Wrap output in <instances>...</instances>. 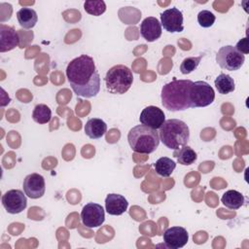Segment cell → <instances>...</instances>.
Segmentation results:
<instances>
[{
	"mask_svg": "<svg viewBox=\"0 0 249 249\" xmlns=\"http://www.w3.org/2000/svg\"><path fill=\"white\" fill-rule=\"evenodd\" d=\"M159 129L160 140L168 149L179 150L186 146L190 140L189 126L181 120H166Z\"/></svg>",
	"mask_w": 249,
	"mask_h": 249,
	"instance_id": "3",
	"label": "cell"
},
{
	"mask_svg": "<svg viewBox=\"0 0 249 249\" xmlns=\"http://www.w3.org/2000/svg\"><path fill=\"white\" fill-rule=\"evenodd\" d=\"M156 172L161 177H169L176 167V163L167 157L160 158L155 163Z\"/></svg>",
	"mask_w": 249,
	"mask_h": 249,
	"instance_id": "22",
	"label": "cell"
},
{
	"mask_svg": "<svg viewBox=\"0 0 249 249\" xmlns=\"http://www.w3.org/2000/svg\"><path fill=\"white\" fill-rule=\"evenodd\" d=\"M104 81L108 92L112 94H124L132 86L133 74L127 66L117 64L107 71Z\"/></svg>",
	"mask_w": 249,
	"mask_h": 249,
	"instance_id": "5",
	"label": "cell"
},
{
	"mask_svg": "<svg viewBox=\"0 0 249 249\" xmlns=\"http://www.w3.org/2000/svg\"><path fill=\"white\" fill-rule=\"evenodd\" d=\"M140 34L148 42H154L161 36V24L157 18L148 17L140 25Z\"/></svg>",
	"mask_w": 249,
	"mask_h": 249,
	"instance_id": "15",
	"label": "cell"
},
{
	"mask_svg": "<svg viewBox=\"0 0 249 249\" xmlns=\"http://www.w3.org/2000/svg\"><path fill=\"white\" fill-rule=\"evenodd\" d=\"M216 20V17L208 10H202L197 14V22L203 28L211 27Z\"/></svg>",
	"mask_w": 249,
	"mask_h": 249,
	"instance_id": "26",
	"label": "cell"
},
{
	"mask_svg": "<svg viewBox=\"0 0 249 249\" xmlns=\"http://www.w3.org/2000/svg\"><path fill=\"white\" fill-rule=\"evenodd\" d=\"M221 200L226 207L232 210H236L243 205L244 196L241 193L235 190H229L223 195Z\"/></svg>",
	"mask_w": 249,
	"mask_h": 249,
	"instance_id": "19",
	"label": "cell"
},
{
	"mask_svg": "<svg viewBox=\"0 0 249 249\" xmlns=\"http://www.w3.org/2000/svg\"><path fill=\"white\" fill-rule=\"evenodd\" d=\"M202 58V55L200 56H190V57H187L185 58L181 65H180V71L182 74L184 75H187V74H190L191 72H193L194 70H196Z\"/></svg>",
	"mask_w": 249,
	"mask_h": 249,
	"instance_id": "25",
	"label": "cell"
},
{
	"mask_svg": "<svg viewBox=\"0 0 249 249\" xmlns=\"http://www.w3.org/2000/svg\"><path fill=\"white\" fill-rule=\"evenodd\" d=\"M128 207L126 198L119 194H109L105 198V209L108 214L120 216L124 214Z\"/></svg>",
	"mask_w": 249,
	"mask_h": 249,
	"instance_id": "16",
	"label": "cell"
},
{
	"mask_svg": "<svg viewBox=\"0 0 249 249\" xmlns=\"http://www.w3.org/2000/svg\"><path fill=\"white\" fill-rule=\"evenodd\" d=\"M173 157L176 158L178 162L182 165H190L194 163L197 159L196 153L188 145L183 146L179 150H175Z\"/></svg>",
	"mask_w": 249,
	"mask_h": 249,
	"instance_id": "20",
	"label": "cell"
},
{
	"mask_svg": "<svg viewBox=\"0 0 249 249\" xmlns=\"http://www.w3.org/2000/svg\"><path fill=\"white\" fill-rule=\"evenodd\" d=\"M17 18L19 25L24 29H30L38 21V16L35 10L31 8H21L17 13Z\"/></svg>",
	"mask_w": 249,
	"mask_h": 249,
	"instance_id": "18",
	"label": "cell"
},
{
	"mask_svg": "<svg viewBox=\"0 0 249 249\" xmlns=\"http://www.w3.org/2000/svg\"><path fill=\"white\" fill-rule=\"evenodd\" d=\"M216 61L222 69L235 71L241 68L245 61L244 54L240 53L233 46L221 47L216 54Z\"/></svg>",
	"mask_w": 249,
	"mask_h": 249,
	"instance_id": "7",
	"label": "cell"
},
{
	"mask_svg": "<svg viewBox=\"0 0 249 249\" xmlns=\"http://www.w3.org/2000/svg\"><path fill=\"white\" fill-rule=\"evenodd\" d=\"M32 119L37 124H47L52 119V110L46 104H37L32 112Z\"/></svg>",
	"mask_w": 249,
	"mask_h": 249,
	"instance_id": "23",
	"label": "cell"
},
{
	"mask_svg": "<svg viewBox=\"0 0 249 249\" xmlns=\"http://www.w3.org/2000/svg\"><path fill=\"white\" fill-rule=\"evenodd\" d=\"M2 204L10 214H18L27 206L26 196L20 190H9L2 196Z\"/></svg>",
	"mask_w": 249,
	"mask_h": 249,
	"instance_id": "9",
	"label": "cell"
},
{
	"mask_svg": "<svg viewBox=\"0 0 249 249\" xmlns=\"http://www.w3.org/2000/svg\"><path fill=\"white\" fill-rule=\"evenodd\" d=\"M192 83L191 80H173L165 84L160 93L163 107L172 112L191 108L189 92Z\"/></svg>",
	"mask_w": 249,
	"mask_h": 249,
	"instance_id": "2",
	"label": "cell"
},
{
	"mask_svg": "<svg viewBox=\"0 0 249 249\" xmlns=\"http://www.w3.org/2000/svg\"><path fill=\"white\" fill-rule=\"evenodd\" d=\"M215 87L219 93L221 94H228L232 92L235 89V84L233 79L225 73H221L214 81Z\"/></svg>",
	"mask_w": 249,
	"mask_h": 249,
	"instance_id": "21",
	"label": "cell"
},
{
	"mask_svg": "<svg viewBox=\"0 0 249 249\" xmlns=\"http://www.w3.org/2000/svg\"><path fill=\"white\" fill-rule=\"evenodd\" d=\"M139 121L141 124L147 125L153 129H159L165 121V115L161 109L151 105L142 110Z\"/></svg>",
	"mask_w": 249,
	"mask_h": 249,
	"instance_id": "13",
	"label": "cell"
},
{
	"mask_svg": "<svg viewBox=\"0 0 249 249\" xmlns=\"http://www.w3.org/2000/svg\"><path fill=\"white\" fill-rule=\"evenodd\" d=\"M189 99L191 108L206 107L213 103L215 99V91L205 81L193 82L190 88Z\"/></svg>",
	"mask_w": 249,
	"mask_h": 249,
	"instance_id": "6",
	"label": "cell"
},
{
	"mask_svg": "<svg viewBox=\"0 0 249 249\" xmlns=\"http://www.w3.org/2000/svg\"><path fill=\"white\" fill-rule=\"evenodd\" d=\"M19 44L18 32L9 25L0 24V52L5 53L14 50Z\"/></svg>",
	"mask_w": 249,
	"mask_h": 249,
	"instance_id": "14",
	"label": "cell"
},
{
	"mask_svg": "<svg viewBox=\"0 0 249 249\" xmlns=\"http://www.w3.org/2000/svg\"><path fill=\"white\" fill-rule=\"evenodd\" d=\"M81 220L82 223L89 229L100 227L105 220L103 207L95 202L87 203L82 209Z\"/></svg>",
	"mask_w": 249,
	"mask_h": 249,
	"instance_id": "8",
	"label": "cell"
},
{
	"mask_svg": "<svg viewBox=\"0 0 249 249\" xmlns=\"http://www.w3.org/2000/svg\"><path fill=\"white\" fill-rule=\"evenodd\" d=\"M84 129L87 136H89L90 139H98L105 134L107 124L101 119L91 118L86 123Z\"/></svg>",
	"mask_w": 249,
	"mask_h": 249,
	"instance_id": "17",
	"label": "cell"
},
{
	"mask_svg": "<svg viewBox=\"0 0 249 249\" xmlns=\"http://www.w3.org/2000/svg\"><path fill=\"white\" fill-rule=\"evenodd\" d=\"M163 242L167 248L179 249L184 247L189 240V233L183 227H171L163 234Z\"/></svg>",
	"mask_w": 249,
	"mask_h": 249,
	"instance_id": "12",
	"label": "cell"
},
{
	"mask_svg": "<svg viewBox=\"0 0 249 249\" xmlns=\"http://www.w3.org/2000/svg\"><path fill=\"white\" fill-rule=\"evenodd\" d=\"M160 24L167 32H182L184 30L182 12L177 8H170L163 11L160 14Z\"/></svg>",
	"mask_w": 249,
	"mask_h": 249,
	"instance_id": "10",
	"label": "cell"
},
{
	"mask_svg": "<svg viewBox=\"0 0 249 249\" xmlns=\"http://www.w3.org/2000/svg\"><path fill=\"white\" fill-rule=\"evenodd\" d=\"M22 187L24 194L28 197L32 199L40 198L44 196L46 191L45 179L42 175L38 173L28 174L23 180Z\"/></svg>",
	"mask_w": 249,
	"mask_h": 249,
	"instance_id": "11",
	"label": "cell"
},
{
	"mask_svg": "<svg viewBox=\"0 0 249 249\" xmlns=\"http://www.w3.org/2000/svg\"><path fill=\"white\" fill-rule=\"evenodd\" d=\"M66 77L77 96L90 98L100 90L99 73L93 58L88 54H81L68 63Z\"/></svg>",
	"mask_w": 249,
	"mask_h": 249,
	"instance_id": "1",
	"label": "cell"
},
{
	"mask_svg": "<svg viewBox=\"0 0 249 249\" xmlns=\"http://www.w3.org/2000/svg\"><path fill=\"white\" fill-rule=\"evenodd\" d=\"M240 53L247 54L249 53V42L248 38H243L237 42V44L234 47Z\"/></svg>",
	"mask_w": 249,
	"mask_h": 249,
	"instance_id": "27",
	"label": "cell"
},
{
	"mask_svg": "<svg viewBox=\"0 0 249 249\" xmlns=\"http://www.w3.org/2000/svg\"><path fill=\"white\" fill-rule=\"evenodd\" d=\"M85 11L91 16H101L106 11V4L103 0H87L84 3Z\"/></svg>",
	"mask_w": 249,
	"mask_h": 249,
	"instance_id": "24",
	"label": "cell"
},
{
	"mask_svg": "<svg viewBox=\"0 0 249 249\" xmlns=\"http://www.w3.org/2000/svg\"><path fill=\"white\" fill-rule=\"evenodd\" d=\"M127 141L131 150L135 153L151 154L159 147L160 136L157 129L138 124L128 131Z\"/></svg>",
	"mask_w": 249,
	"mask_h": 249,
	"instance_id": "4",
	"label": "cell"
}]
</instances>
